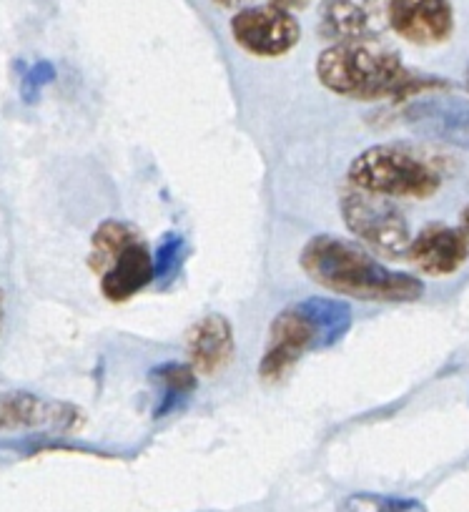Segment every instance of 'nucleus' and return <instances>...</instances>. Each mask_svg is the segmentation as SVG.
<instances>
[{"label":"nucleus","mask_w":469,"mask_h":512,"mask_svg":"<svg viewBox=\"0 0 469 512\" xmlns=\"http://www.w3.org/2000/svg\"><path fill=\"white\" fill-rule=\"evenodd\" d=\"M299 264L314 284L362 302H417L424 294L422 279L392 272L339 236L317 234L306 241Z\"/></svg>","instance_id":"1"},{"label":"nucleus","mask_w":469,"mask_h":512,"mask_svg":"<svg viewBox=\"0 0 469 512\" xmlns=\"http://www.w3.org/2000/svg\"><path fill=\"white\" fill-rule=\"evenodd\" d=\"M317 78L324 88L354 101H379L389 96H414L422 88H442L437 78L414 76L402 56L379 38L342 41L324 48L317 58Z\"/></svg>","instance_id":"2"},{"label":"nucleus","mask_w":469,"mask_h":512,"mask_svg":"<svg viewBox=\"0 0 469 512\" xmlns=\"http://www.w3.org/2000/svg\"><path fill=\"white\" fill-rule=\"evenodd\" d=\"M352 329V309L342 299L311 297L276 314L271 322L269 347L259 362V374L266 382L284 377L314 349L334 347Z\"/></svg>","instance_id":"3"},{"label":"nucleus","mask_w":469,"mask_h":512,"mask_svg":"<svg viewBox=\"0 0 469 512\" xmlns=\"http://www.w3.org/2000/svg\"><path fill=\"white\" fill-rule=\"evenodd\" d=\"M359 191L387 199H429L442 186V171L402 144H382L362 151L347 171Z\"/></svg>","instance_id":"4"},{"label":"nucleus","mask_w":469,"mask_h":512,"mask_svg":"<svg viewBox=\"0 0 469 512\" xmlns=\"http://www.w3.org/2000/svg\"><path fill=\"white\" fill-rule=\"evenodd\" d=\"M339 209H342L347 229L367 241L374 251L389 256V259H399L407 254L409 241H412L409 224L387 196L354 189L342 194Z\"/></svg>","instance_id":"5"},{"label":"nucleus","mask_w":469,"mask_h":512,"mask_svg":"<svg viewBox=\"0 0 469 512\" xmlns=\"http://www.w3.org/2000/svg\"><path fill=\"white\" fill-rule=\"evenodd\" d=\"M231 36L241 51L256 58H279L294 51L301 38V26L294 13L276 6L241 8L231 18Z\"/></svg>","instance_id":"6"},{"label":"nucleus","mask_w":469,"mask_h":512,"mask_svg":"<svg viewBox=\"0 0 469 512\" xmlns=\"http://www.w3.org/2000/svg\"><path fill=\"white\" fill-rule=\"evenodd\" d=\"M86 417L76 405L46 400L33 392L13 390L0 392V432L16 430H48L76 432L83 427Z\"/></svg>","instance_id":"7"},{"label":"nucleus","mask_w":469,"mask_h":512,"mask_svg":"<svg viewBox=\"0 0 469 512\" xmlns=\"http://www.w3.org/2000/svg\"><path fill=\"white\" fill-rule=\"evenodd\" d=\"M389 28L414 46H439L452 38V0H389Z\"/></svg>","instance_id":"8"},{"label":"nucleus","mask_w":469,"mask_h":512,"mask_svg":"<svg viewBox=\"0 0 469 512\" xmlns=\"http://www.w3.org/2000/svg\"><path fill=\"white\" fill-rule=\"evenodd\" d=\"M404 123L417 134L469 151V103L454 96H429L404 108Z\"/></svg>","instance_id":"9"},{"label":"nucleus","mask_w":469,"mask_h":512,"mask_svg":"<svg viewBox=\"0 0 469 512\" xmlns=\"http://www.w3.org/2000/svg\"><path fill=\"white\" fill-rule=\"evenodd\" d=\"M389 0H324L319 31L334 43L364 41L389 28Z\"/></svg>","instance_id":"10"},{"label":"nucleus","mask_w":469,"mask_h":512,"mask_svg":"<svg viewBox=\"0 0 469 512\" xmlns=\"http://www.w3.org/2000/svg\"><path fill=\"white\" fill-rule=\"evenodd\" d=\"M409 262L429 277L454 274L469 259V241L454 226L429 224L409 241Z\"/></svg>","instance_id":"11"},{"label":"nucleus","mask_w":469,"mask_h":512,"mask_svg":"<svg viewBox=\"0 0 469 512\" xmlns=\"http://www.w3.org/2000/svg\"><path fill=\"white\" fill-rule=\"evenodd\" d=\"M191 369L204 377H216L234 359V327L221 314L201 317L186 334Z\"/></svg>","instance_id":"12"},{"label":"nucleus","mask_w":469,"mask_h":512,"mask_svg":"<svg viewBox=\"0 0 469 512\" xmlns=\"http://www.w3.org/2000/svg\"><path fill=\"white\" fill-rule=\"evenodd\" d=\"M153 282V254L141 239L113 259L111 267L101 274V292L108 302L121 304L136 297Z\"/></svg>","instance_id":"13"},{"label":"nucleus","mask_w":469,"mask_h":512,"mask_svg":"<svg viewBox=\"0 0 469 512\" xmlns=\"http://www.w3.org/2000/svg\"><path fill=\"white\" fill-rule=\"evenodd\" d=\"M151 379L161 387V397H159V407L153 415L164 417L171 415L179 405H184L191 395H194L196 384V372L189 367V364L181 362H166L159 364V367L151 369Z\"/></svg>","instance_id":"14"},{"label":"nucleus","mask_w":469,"mask_h":512,"mask_svg":"<svg viewBox=\"0 0 469 512\" xmlns=\"http://www.w3.org/2000/svg\"><path fill=\"white\" fill-rule=\"evenodd\" d=\"M138 239H141L138 231L133 229L131 224H126V221H116V219L103 221V224L93 231L88 267H91L96 274H103L108 267H111L113 259Z\"/></svg>","instance_id":"15"},{"label":"nucleus","mask_w":469,"mask_h":512,"mask_svg":"<svg viewBox=\"0 0 469 512\" xmlns=\"http://www.w3.org/2000/svg\"><path fill=\"white\" fill-rule=\"evenodd\" d=\"M186 262V241L179 234H166L161 239L159 249L153 254V279L161 284V287H169L176 277H179L181 267Z\"/></svg>","instance_id":"16"},{"label":"nucleus","mask_w":469,"mask_h":512,"mask_svg":"<svg viewBox=\"0 0 469 512\" xmlns=\"http://www.w3.org/2000/svg\"><path fill=\"white\" fill-rule=\"evenodd\" d=\"M53 78H56V68H53L51 63L46 61L36 63V66L26 73V78H23V101L36 103L41 88L48 86V83H53Z\"/></svg>","instance_id":"17"},{"label":"nucleus","mask_w":469,"mask_h":512,"mask_svg":"<svg viewBox=\"0 0 469 512\" xmlns=\"http://www.w3.org/2000/svg\"><path fill=\"white\" fill-rule=\"evenodd\" d=\"M384 497L379 495H352L339 505V512H382Z\"/></svg>","instance_id":"18"},{"label":"nucleus","mask_w":469,"mask_h":512,"mask_svg":"<svg viewBox=\"0 0 469 512\" xmlns=\"http://www.w3.org/2000/svg\"><path fill=\"white\" fill-rule=\"evenodd\" d=\"M382 512H427V507L412 497H384Z\"/></svg>","instance_id":"19"},{"label":"nucleus","mask_w":469,"mask_h":512,"mask_svg":"<svg viewBox=\"0 0 469 512\" xmlns=\"http://www.w3.org/2000/svg\"><path fill=\"white\" fill-rule=\"evenodd\" d=\"M271 6L284 8V11L294 13V11H301V8L309 6V0H271Z\"/></svg>","instance_id":"20"},{"label":"nucleus","mask_w":469,"mask_h":512,"mask_svg":"<svg viewBox=\"0 0 469 512\" xmlns=\"http://www.w3.org/2000/svg\"><path fill=\"white\" fill-rule=\"evenodd\" d=\"M459 231H462L469 241V206H464L462 214H459Z\"/></svg>","instance_id":"21"},{"label":"nucleus","mask_w":469,"mask_h":512,"mask_svg":"<svg viewBox=\"0 0 469 512\" xmlns=\"http://www.w3.org/2000/svg\"><path fill=\"white\" fill-rule=\"evenodd\" d=\"M3 327H6V292L0 289V334H3Z\"/></svg>","instance_id":"22"},{"label":"nucleus","mask_w":469,"mask_h":512,"mask_svg":"<svg viewBox=\"0 0 469 512\" xmlns=\"http://www.w3.org/2000/svg\"><path fill=\"white\" fill-rule=\"evenodd\" d=\"M219 8H236V6H244L246 0H214Z\"/></svg>","instance_id":"23"},{"label":"nucleus","mask_w":469,"mask_h":512,"mask_svg":"<svg viewBox=\"0 0 469 512\" xmlns=\"http://www.w3.org/2000/svg\"><path fill=\"white\" fill-rule=\"evenodd\" d=\"M467 83H469V76H467Z\"/></svg>","instance_id":"24"}]
</instances>
